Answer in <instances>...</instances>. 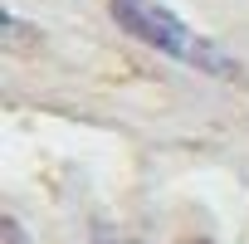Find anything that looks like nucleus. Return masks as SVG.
I'll use <instances>...</instances> for the list:
<instances>
[{"mask_svg":"<svg viewBox=\"0 0 249 244\" xmlns=\"http://www.w3.org/2000/svg\"><path fill=\"white\" fill-rule=\"evenodd\" d=\"M181 244H210V239H181Z\"/></svg>","mask_w":249,"mask_h":244,"instance_id":"nucleus-3","label":"nucleus"},{"mask_svg":"<svg viewBox=\"0 0 249 244\" xmlns=\"http://www.w3.org/2000/svg\"><path fill=\"white\" fill-rule=\"evenodd\" d=\"M0 244H30V239H25V229H20V220L0 215Z\"/></svg>","mask_w":249,"mask_h":244,"instance_id":"nucleus-2","label":"nucleus"},{"mask_svg":"<svg viewBox=\"0 0 249 244\" xmlns=\"http://www.w3.org/2000/svg\"><path fill=\"white\" fill-rule=\"evenodd\" d=\"M112 20L127 30L132 39H142V44H152L157 54H166V59H181V64H191V69H205V73H234V64L210 44V39H200V35H191L166 5H157V0H112Z\"/></svg>","mask_w":249,"mask_h":244,"instance_id":"nucleus-1","label":"nucleus"}]
</instances>
